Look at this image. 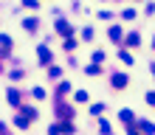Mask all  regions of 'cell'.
Wrapping results in <instances>:
<instances>
[{"mask_svg": "<svg viewBox=\"0 0 155 135\" xmlns=\"http://www.w3.org/2000/svg\"><path fill=\"white\" fill-rule=\"evenodd\" d=\"M113 85H116V87H124V85H127V76H124V73H116V76H113Z\"/></svg>", "mask_w": 155, "mask_h": 135, "instance_id": "7a4b0ae2", "label": "cell"}, {"mask_svg": "<svg viewBox=\"0 0 155 135\" xmlns=\"http://www.w3.org/2000/svg\"><path fill=\"white\" fill-rule=\"evenodd\" d=\"M138 42H141V40H138V34H133V37H127V45H130V48H135Z\"/></svg>", "mask_w": 155, "mask_h": 135, "instance_id": "277c9868", "label": "cell"}, {"mask_svg": "<svg viewBox=\"0 0 155 135\" xmlns=\"http://www.w3.org/2000/svg\"><path fill=\"white\" fill-rule=\"evenodd\" d=\"M23 3L28 6V8H37V0H23Z\"/></svg>", "mask_w": 155, "mask_h": 135, "instance_id": "ba28073f", "label": "cell"}, {"mask_svg": "<svg viewBox=\"0 0 155 135\" xmlns=\"http://www.w3.org/2000/svg\"><path fill=\"white\" fill-rule=\"evenodd\" d=\"M130 135H138V130H135V127H130Z\"/></svg>", "mask_w": 155, "mask_h": 135, "instance_id": "9c48e42d", "label": "cell"}, {"mask_svg": "<svg viewBox=\"0 0 155 135\" xmlns=\"http://www.w3.org/2000/svg\"><path fill=\"white\" fill-rule=\"evenodd\" d=\"M25 28L34 31V28H37V20H34V17H28V20H25Z\"/></svg>", "mask_w": 155, "mask_h": 135, "instance_id": "8992f818", "label": "cell"}, {"mask_svg": "<svg viewBox=\"0 0 155 135\" xmlns=\"http://www.w3.org/2000/svg\"><path fill=\"white\" fill-rule=\"evenodd\" d=\"M8 101H12V104H20V90H17V87L8 90Z\"/></svg>", "mask_w": 155, "mask_h": 135, "instance_id": "6da1fadb", "label": "cell"}, {"mask_svg": "<svg viewBox=\"0 0 155 135\" xmlns=\"http://www.w3.org/2000/svg\"><path fill=\"white\" fill-rule=\"evenodd\" d=\"M121 37V28H110V40H118Z\"/></svg>", "mask_w": 155, "mask_h": 135, "instance_id": "52a82bcc", "label": "cell"}, {"mask_svg": "<svg viewBox=\"0 0 155 135\" xmlns=\"http://www.w3.org/2000/svg\"><path fill=\"white\" fill-rule=\"evenodd\" d=\"M40 59H42V62H48V59H51V51H48V48H45V45H42V48H40Z\"/></svg>", "mask_w": 155, "mask_h": 135, "instance_id": "3957f363", "label": "cell"}, {"mask_svg": "<svg viewBox=\"0 0 155 135\" xmlns=\"http://www.w3.org/2000/svg\"><path fill=\"white\" fill-rule=\"evenodd\" d=\"M121 121L130 124V121H133V110H121Z\"/></svg>", "mask_w": 155, "mask_h": 135, "instance_id": "5b68a950", "label": "cell"}]
</instances>
